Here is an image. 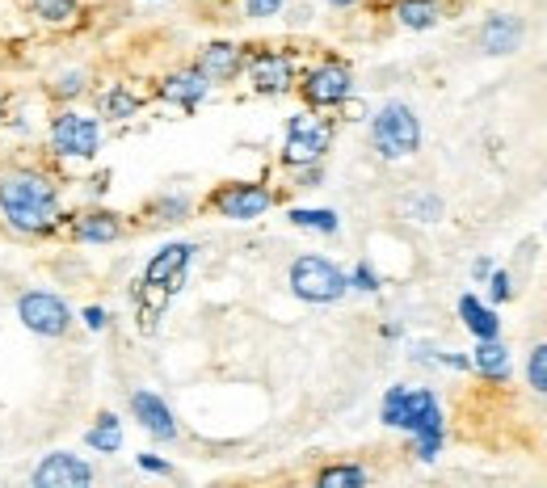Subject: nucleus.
<instances>
[{
	"instance_id": "nucleus-1",
	"label": "nucleus",
	"mask_w": 547,
	"mask_h": 488,
	"mask_svg": "<svg viewBox=\"0 0 547 488\" xmlns=\"http://www.w3.org/2000/svg\"><path fill=\"white\" fill-rule=\"evenodd\" d=\"M0 211L17 232H47L59 219V194L43 173L17 169L0 177Z\"/></svg>"
},
{
	"instance_id": "nucleus-2",
	"label": "nucleus",
	"mask_w": 547,
	"mask_h": 488,
	"mask_svg": "<svg viewBox=\"0 0 547 488\" xmlns=\"http://www.w3.org/2000/svg\"><path fill=\"white\" fill-rule=\"evenodd\" d=\"M371 139H375V148L379 156H388V160H404V156H413L417 144H421V122L417 114L404 106V101H388L375 122H371Z\"/></svg>"
},
{
	"instance_id": "nucleus-3",
	"label": "nucleus",
	"mask_w": 547,
	"mask_h": 488,
	"mask_svg": "<svg viewBox=\"0 0 547 488\" xmlns=\"http://www.w3.org/2000/svg\"><path fill=\"white\" fill-rule=\"evenodd\" d=\"M383 425H396V430H442V413L438 400L430 392H413V388H392L383 396Z\"/></svg>"
},
{
	"instance_id": "nucleus-4",
	"label": "nucleus",
	"mask_w": 547,
	"mask_h": 488,
	"mask_svg": "<svg viewBox=\"0 0 547 488\" xmlns=\"http://www.w3.org/2000/svg\"><path fill=\"white\" fill-rule=\"evenodd\" d=\"M346 287H350V278L324 257H299L291 266V291L308 303H337L346 295Z\"/></svg>"
},
{
	"instance_id": "nucleus-5",
	"label": "nucleus",
	"mask_w": 547,
	"mask_h": 488,
	"mask_svg": "<svg viewBox=\"0 0 547 488\" xmlns=\"http://www.w3.org/2000/svg\"><path fill=\"white\" fill-rule=\"evenodd\" d=\"M329 144H333L329 118L295 114L287 127V148H282V156H287V165H316V160L329 152Z\"/></svg>"
},
{
	"instance_id": "nucleus-6",
	"label": "nucleus",
	"mask_w": 547,
	"mask_h": 488,
	"mask_svg": "<svg viewBox=\"0 0 547 488\" xmlns=\"http://www.w3.org/2000/svg\"><path fill=\"white\" fill-rule=\"evenodd\" d=\"M17 316H22L30 333H43V337H64L72 324V312L64 308V299H55L51 291H26L17 299Z\"/></svg>"
},
{
	"instance_id": "nucleus-7",
	"label": "nucleus",
	"mask_w": 547,
	"mask_h": 488,
	"mask_svg": "<svg viewBox=\"0 0 547 488\" xmlns=\"http://www.w3.org/2000/svg\"><path fill=\"white\" fill-rule=\"evenodd\" d=\"M51 144L59 156H93L101 144V131H97V118L85 114H59L55 127H51Z\"/></svg>"
},
{
	"instance_id": "nucleus-8",
	"label": "nucleus",
	"mask_w": 547,
	"mask_h": 488,
	"mask_svg": "<svg viewBox=\"0 0 547 488\" xmlns=\"http://www.w3.org/2000/svg\"><path fill=\"white\" fill-rule=\"evenodd\" d=\"M93 480V467L85 459H76L68 451H55L34 467V484L38 488H85Z\"/></svg>"
},
{
	"instance_id": "nucleus-9",
	"label": "nucleus",
	"mask_w": 547,
	"mask_h": 488,
	"mask_svg": "<svg viewBox=\"0 0 547 488\" xmlns=\"http://www.w3.org/2000/svg\"><path fill=\"white\" fill-rule=\"evenodd\" d=\"M350 68L346 64H320L308 72L303 80V97L312 101V106H341V101L350 97Z\"/></svg>"
},
{
	"instance_id": "nucleus-10",
	"label": "nucleus",
	"mask_w": 547,
	"mask_h": 488,
	"mask_svg": "<svg viewBox=\"0 0 547 488\" xmlns=\"http://www.w3.org/2000/svg\"><path fill=\"white\" fill-rule=\"evenodd\" d=\"M215 211L224 215V219H257V215H266L270 211V190L266 186H228V190H219L215 198Z\"/></svg>"
},
{
	"instance_id": "nucleus-11",
	"label": "nucleus",
	"mask_w": 547,
	"mask_h": 488,
	"mask_svg": "<svg viewBox=\"0 0 547 488\" xmlns=\"http://www.w3.org/2000/svg\"><path fill=\"white\" fill-rule=\"evenodd\" d=\"M190 244H165L152 261H148V270H144V282L148 287H160V291H177L181 287V278H186V266H190Z\"/></svg>"
},
{
	"instance_id": "nucleus-12",
	"label": "nucleus",
	"mask_w": 547,
	"mask_h": 488,
	"mask_svg": "<svg viewBox=\"0 0 547 488\" xmlns=\"http://www.w3.org/2000/svg\"><path fill=\"white\" fill-rule=\"evenodd\" d=\"M249 72H253V89L257 93H287L291 80H295V64L287 55H278V51L257 55Z\"/></svg>"
},
{
	"instance_id": "nucleus-13",
	"label": "nucleus",
	"mask_w": 547,
	"mask_h": 488,
	"mask_svg": "<svg viewBox=\"0 0 547 488\" xmlns=\"http://www.w3.org/2000/svg\"><path fill=\"white\" fill-rule=\"evenodd\" d=\"M522 47V22L514 13H497L484 22L480 30V51H489V55H514Z\"/></svg>"
},
{
	"instance_id": "nucleus-14",
	"label": "nucleus",
	"mask_w": 547,
	"mask_h": 488,
	"mask_svg": "<svg viewBox=\"0 0 547 488\" xmlns=\"http://www.w3.org/2000/svg\"><path fill=\"white\" fill-rule=\"evenodd\" d=\"M131 413L139 417V425L152 434V438H177V425H173V413H169V404L152 396V392H135L131 396Z\"/></svg>"
},
{
	"instance_id": "nucleus-15",
	"label": "nucleus",
	"mask_w": 547,
	"mask_h": 488,
	"mask_svg": "<svg viewBox=\"0 0 547 488\" xmlns=\"http://www.w3.org/2000/svg\"><path fill=\"white\" fill-rule=\"evenodd\" d=\"M207 85H211V80L202 76L198 68L194 72H177V76H169L165 85H160V97L173 101V106H198V101L207 97Z\"/></svg>"
},
{
	"instance_id": "nucleus-16",
	"label": "nucleus",
	"mask_w": 547,
	"mask_h": 488,
	"mask_svg": "<svg viewBox=\"0 0 547 488\" xmlns=\"http://www.w3.org/2000/svg\"><path fill=\"white\" fill-rule=\"evenodd\" d=\"M198 72L207 76V80H232L236 72H240V51L232 47V43H211L207 51H202V59H198Z\"/></svg>"
},
{
	"instance_id": "nucleus-17",
	"label": "nucleus",
	"mask_w": 547,
	"mask_h": 488,
	"mask_svg": "<svg viewBox=\"0 0 547 488\" xmlns=\"http://www.w3.org/2000/svg\"><path fill=\"white\" fill-rule=\"evenodd\" d=\"M459 316H463V324L476 333V337H497L501 333V320H497V312L493 308H484V303L476 299V295H463L459 299Z\"/></svg>"
},
{
	"instance_id": "nucleus-18",
	"label": "nucleus",
	"mask_w": 547,
	"mask_h": 488,
	"mask_svg": "<svg viewBox=\"0 0 547 488\" xmlns=\"http://www.w3.org/2000/svg\"><path fill=\"white\" fill-rule=\"evenodd\" d=\"M476 371L501 379L505 371H510V350L497 341V337H480V350H476Z\"/></svg>"
},
{
	"instance_id": "nucleus-19",
	"label": "nucleus",
	"mask_w": 547,
	"mask_h": 488,
	"mask_svg": "<svg viewBox=\"0 0 547 488\" xmlns=\"http://www.w3.org/2000/svg\"><path fill=\"white\" fill-rule=\"evenodd\" d=\"M396 17L409 30H430L434 22H438V5L434 0H400V9H396Z\"/></svg>"
},
{
	"instance_id": "nucleus-20",
	"label": "nucleus",
	"mask_w": 547,
	"mask_h": 488,
	"mask_svg": "<svg viewBox=\"0 0 547 488\" xmlns=\"http://www.w3.org/2000/svg\"><path fill=\"white\" fill-rule=\"evenodd\" d=\"M76 236L80 240H93V244H110L118 236V219L114 215H85L76 223Z\"/></svg>"
},
{
	"instance_id": "nucleus-21",
	"label": "nucleus",
	"mask_w": 547,
	"mask_h": 488,
	"mask_svg": "<svg viewBox=\"0 0 547 488\" xmlns=\"http://www.w3.org/2000/svg\"><path fill=\"white\" fill-rule=\"evenodd\" d=\"M85 442L93 446V451H118V446H123V430H118V421L106 413V417H101L93 430L85 434Z\"/></svg>"
},
{
	"instance_id": "nucleus-22",
	"label": "nucleus",
	"mask_w": 547,
	"mask_h": 488,
	"mask_svg": "<svg viewBox=\"0 0 547 488\" xmlns=\"http://www.w3.org/2000/svg\"><path fill=\"white\" fill-rule=\"evenodd\" d=\"M291 223L303 232H324V236H333L337 232V215L333 211H308V207H295L291 211Z\"/></svg>"
},
{
	"instance_id": "nucleus-23",
	"label": "nucleus",
	"mask_w": 547,
	"mask_h": 488,
	"mask_svg": "<svg viewBox=\"0 0 547 488\" xmlns=\"http://www.w3.org/2000/svg\"><path fill=\"white\" fill-rule=\"evenodd\" d=\"M358 484H367L362 467H329V472H320V488H358Z\"/></svg>"
},
{
	"instance_id": "nucleus-24",
	"label": "nucleus",
	"mask_w": 547,
	"mask_h": 488,
	"mask_svg": "<svg viewBox=\"0 0 547 488\" xmlns=\"http://www.w3.org/2000/svg\"><path fill=\"white\" fill-rule=\"evenodd\" d=\"M526 379H531V388H535L539 396H547V341L531 350V362H526Z\"/></svg>"
},
{
	"instance_id": "nucleus-25",
	"label": "nucleus",
	"mask_w": 547,
	"mask_h": 488,
	"mask_svg": "<svg viewBox=\"0 0 547 488\" xmlns=\"http://www.w3.org/2000/svg\"><path fill=\"white\" fill-rule=\"evenodd\" d=\"M34 13L43 17V22H72L76 0H34Z\"/></svg>"
},
{
	"instance_id": "nucleus-26",
	"label": "nucleus",
	"mask_w": 547,
	"mask_h": 488,
	"mask_svg": "<svg viewBox=\"0 0 547 488\" xmlns=\"http://www.w3.org/2000/svg\"><path fill=\"white\" fill-rule=\"evenodd\" d=\"M101 110H106L110 118H131V114L139 110V101H135L127 89H110L106 101H101Z\"/></svg>"
},
{
	"instance_id": "nucleus-27",
	"label": "nucleus",
	"mask_w": 547,
	"mask_h": 488,
	"mask_svg": "<svg viewBox=\"0 0 547 488\" xmlns=\"http://www.w3.org/2000/svg\"><path fill=\"white\" fill-rule=\"evenodd\" d=\"M409 211H413V219H421V223H434V219L442 215V202H438L434 194H421V198L409 202Z\"/></svg>"
},
{
	"instance_id": "nucleus-28",
	"label": "nucleus",
	"mask_w": 547,
	"mask_h": 488,
	"mask_svg": "<svg viewBox=\"0 0 547 488\" xmlns=\"http://www.w3.org/2000/svg\"><path fill=\"white\" fill-rule=\"evenodd\" d=\"M438 446H442V430H425V434H417V455H421V459H434Z\"/></svg>"
},
{
	"instance_id": "nucleus-29",
	"label": "nucleus",
	"mask_w": 547,
	"mask_h": 488,
	"mask_svg": "<svg viewBox=\"0 0 547 488\" xmlns=\"http://www.w3.org/2000/svg\"><path fill=\"white\" fill-rule=\"evenodd\" d=\"M282 9V0H245V13L249 17H274Z\"/></svg>"
},
{
	"instance_id": "nucleus-30",
	"label": "nucleus",
	"mask_w": 547,
	"mask_h": 488,
	"mask_svg": "<svg viewBox=\"0 0 547 488\" xmlns=\"http://www.w3.org/2000/svg\"><path fill=\"white\" fill-rule=\"evenodd\" d=\"M80 85H85V76H80V72H68V76L55 85V97H76V93H80Z\"/></svg>"
},
{
	"instance_id": "nucleus-31",
	"label": "nucleus",
	"mask_w": 547,
	"mask_h": 488,
	"mask_svg": "<svg viewBox=\"0 0 547 488\" xmlns=\"http://www.w3.org/2000/svg\"><path fill=\"white\" fill-rule=\"evenodd\" d=\"M354 287H362V291H375V287H379L375 270H371V266H358V270H354Z\"/></svg>"
},
{
	"instance_id": "nucleus-32",
	"label": "nucleus",
	"mask_w": 547,
	"mask_h": 488,
	"mask_svg": "<svg viewBox=\"0 0 547 488\" xmlns=\"http://www.w3.org/2000/svg\"><path fill=\"white\" fill-rule=\"evenodd\" d=\"M493 299H510V274L505 270L493 274Z\"/></svg>"
},
{
	"instance_id": "nucleus-33",
	"label": "nucleus",
	"mask_w": 547,
	"mask_h": 488,
	"mask_svg": "<svg viewBox=\"0 0 547 488\" xmlns=\"http://www.w3.org/2000/svg\"><path fill=\"white\" fill-rule=\"evenodd\" d=\"M139 467H144V472H160V476H169V463H165V459H152V455H139Z\"/></svg>"
},
{
	"instance_id": "nucleus-34",
	"label": "nucleus",
	"mask_w": 547,
	"mask_h": 488,
	"mask_svg": "<svg viewBox=\"0 0 547 488\" xmlns=\"http://www.w3.org/2000/svg\"><path fill=\"white\" fill-rule=\"evenodd\" d=\"M85 324H89V329H106V312H101V308H89V312H85Z\"/></svg>"
},
{
	"instance_id": "nucleus-35",
	"label": "nucleus",
	"mask_w": 547,
	"mask_h": 488,
	"mask_svg": "<svg viewBox=\"0 0 547 488\" xmlns=\"http://www.w3.org/2000/svg\"><path fill=\"white\" fill-rule=\"evenodd\" d=\"M333 9H350V5H358V0H329Z\"/></svg>"
}]
</instances>
